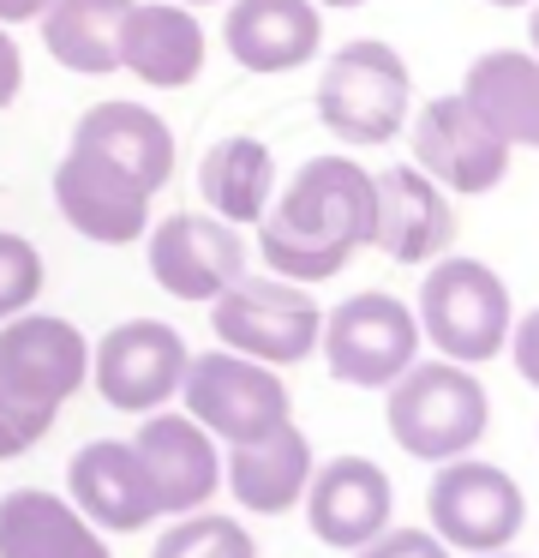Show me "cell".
I'll return each mask as SVG.
<instances>
[{
    "instance_id": "1",
    "label": "cell",
    "mask_w": 539,
    "mask_h": 558,
    "mask_svg": "<svg viewBox=\"0 0 539 558\" xmlns=\"http://www.w3.org/2000/svg\"><path fill=\"white\" fill-rule=\"evenodd\" d=\"M371 246V174L354 157H311L294 169L282 198L258 217V253L270 277L330 282Z\"/></svg>"
},
{
    "instance_id": "2",
    "label": "cell",
    "mask_w": 539,
    "mask_h": 558,
    "mask_svg": "<svg viewBox=\"0 0 539 558\" xmlns=\"http://www.w3.org/2000/svg\"><path fill=\"white\" fill-rule=\"evenodd\" d=\"M383 421H390V438L407 457L455 462V457H474V445L486 438L491 397L474 378V366H455L438 354V361H414L390 385Z\"/></svg>"
},
{
    "instance_id": "3",
    "label": "cell",
    "mask_w": 539,
    "mask_h": 558,
    "mask_svg": "<svg viewBox=\"0 0 539 558\" xmlns=\"http://www.w3.org/2000/svg\"><path fill=\"white\" fill-rule=\"evenodd\" d=\"M419 337L455 366H486L503 354L515 325V306L503 277L486 265V258H462L443 253L426 265V282H419Z\"/></svg>"
},
{
    "instance_id": "4",
    "label": "cell",
    "mask_w": 539,
    "mask_h": 558,
    "mask_svg": "<svg viewBox=\"0 0 539 558\" xmlns=\"http://www.w3.org/2000/svg\"><path fill=\"white\" fill-rule=\"evenodd\" d=\"M318 121L323 133H335L342 145H390L407 126V109H414V78H407V61L378 37H354L323 61L318 78Z\"/></svg>"
},
{
    "instance_id": "5",
    "label": "cell",
    "mask_w": 539,
    "mask_h": 558,
    "mask_svg": "<svg viewBox=\"0 0 539 558\" xmlns=\"http://www.w3.org/2000/svg\"><path fill=\"white\" fill-rule=\"evenodd\" d=\"M210 330L222 349L246 354L264 366H299L306 354H318L323 306L306 294V282L287 277H240L210 301Z\"/></svg>"
},
{
    "instance_id": "6",
    "label": "cell",
    "mask_w": 539,
    "mask_h": 558,
    "mask_svg": "<svg viewBox=\"0 0 539 558\" xmlns=\"http://www.w3.org/2000/svg\"><path fill=\"white\" fill-rule=\"evenodd\" d=\"M318 349H323V373L335 385L390 390L419 361V318L407 301H395L383 289L347 294V301H335L323 313Z\"/></svg>"
},
{
    "instance_id": "7",
    "label": "cell",
    "mask_w": 539,
    "mask_h": 558,
    "mask_svg": "<svg viewBox=\"0 0 539 558\" xmlns=\"http://www.w3.org/2000/svg\"><path fill=\"white\" fill-rule=\"evenodd\" d=\"M180 402L216 445H252V438L275 433L294 409L282 373L264 361H246L234 349L192 354L186 378H180Z\"/></svg>"
},
{
    "instance_id": "8",
    "label": "cell",
    "mask_w": 539,
    "mask_h": 558,
    "mask_svg": "<svg viewBox=\"0 0 539 558\" xmlns=\"http://www.w3.org/2000/svg\"><path fill=\"white\" fill-rule=\"evenodd\" d=\"M426 510H431V534L450 553H474V558L503 553L527 522V498L515 486V474L498 469V462H474V457L438 462Z\"/></svg>"
},
{
    "instance_id": "9",
    "label": "cell",
    "mask_w": 539,
    "mask_h": 558,
    "mask_svg": "<svg viewBox=\"0 0 539 558\" xmlns=\"http://www.w3.org/2000/svg\"><path fill=\"white\" fill-rule=\"evenodd\" d=\"M186 337L162 318H126L102 330L90 349V385L102 390L108 409L120 414H156L180 397L186 378Z\"/></svg>"
},
{
    "instance_id": "10",
    "label": "cell",
    "mask_w": 539,
    "mask_h": 558,
    "mask_svg": "<svg viewBox=\"0 0 539 558\" xmlns=\"http://www.w3.org/2000/svg\"><path fill=\"white\" fill-rule=\"evenodd\" d=\"M144 265L162 294L210 306L228 282L246 277V241L234 222L210 217V210H174L144 229Z\"/></svg>"
},
{
    "instance_id": "11",
    "label": "cell",
    "mask_w": 539,
    "mask_h": 558,
    "mask_svg": "<svg viewBox=\"0 0 539 558\" xmlns=\"http://www.w3.org/2000/svg\"><path fill=\"white\" fill-rule=\"evenodd\" d=\"M510 138H498L467 97H431L419 102V121H414V169H426L443 193H491V186L510 174Z\"/></svg>"
},
{
    "instance_id": "12",
    "label": "cell",
    "mask_w": 539,
    "mask_h": 558,
    "mask_svg": "<svg viewBox=\"0 0 539 558\" xmlns=\"http://www.w3.org/2000/svg\"><path fill=\"white\" fill-rule=\"evenodd\" d=\"M84 378H90V342L72 318L19 313L0 325V390L60 409L72 390H84Z\"/></svg>"
},
{
    "instance_id": "13",
    "label": "cell",
    "mask_w": 539,
    "mask_h": 558,
    "mask_svg": "<svg viewBox=\"0 0 539 558\" xmlns=\"http://www.w3.org/2000/svg\"><path fill=\"white\" fill-rule=\"evenodd\" d=\"M54 205L66 229L96 246H132L150 229V193L132 174H120L108 157L78 145H66V157L54 162Z\"/></svg>"
},
{
    "instance_id": "14",
    "label": "cell",
    "mask_w": 539,
    "mask_h": 558,
    "mask_svg": "<svg viewBox=\"0 0 539 558\" xmlns=\"http://www.w3.org/2000/svg\"><path fill=\"white\" fill-rule=\"evenodd\" d=\"M455 241V210L450 193L414 162H390L371 174V246L395 265H431Z\"/></svg>"
},
{
    "instance_id": "15",
    "label": "cell",
    "mask_w": 539,
    "mask_h": 558,
    "mask_svg": "<svg viewBox=\"0 0 539 558\" xmlns=\"http://www.w3.org/2000/svg\"><path fill=\"white\" fill-rule=\"evenodd\" d=\"M132 450H138L144 474H150L156 493V517H186V510H204L222 486V450L204 433L192 414H144L138 433H132Z\"/></svg>"
},
{
    "instance_id": "16",
    "label": "cell",
    "mask_w": 539,
    "mask_h": 558,
    "mask_svg": "<svg viewBox=\"0 0 539 558\" xmlns=\"http://www.w3.org/2000/svg\"><path fill=\"white\" fill-rule=\"evenodd\" d=\"M299 505H306V529L318 534L323 546L359 553L366 541H378V534L390 529L395 486L371 457H330V462L311 469Z\"/></svg>"
},
{
    "instance_id": "17",
    "label": "cell",
    "mask_w": 539,
    "mask_h": 558,
    "mask_svg": "<svg viewBox=\"0 0 539 558\" xmlns=\"http://www.w3.org/2000/svg\"><path fill=\"white\" fill-rule=\"evenodd\" d=\"M120 73H132L150 90H186L204 73V25L192 7L174 0H132L114 37Z\"/></svg>"
},
{
    "instance_id": "18",
    "label": "cell",
    "mask_w": 539,
    "mask_h": 558,
    "mask_svg": "<svg viewBox=\"0 0 539 558\" xmlns=\"http://www.w3.org/2000/svg\"><path fill=\"white\" fill-rule=\"evenodd\" d=\"M222 49L258 78L299 73L323 49V13L311 0H228Z\"/></svg>"
},
{
    "instance_id": "19",
    "label": "cell",
    "mask_w": 539,
    "mask_h": 558,
    "mask_svg": "<svg viewBox=\"0 0 539 558\" xmlns=\"http://www.w3.org/2000/svg\"><path fill=\"white\" fill-rule=\"evenodd\" d=\"M66 493H72V505L108 534H138L156 522L150 474H144L138 450H132L126 438H90V445L72 450Z\"/></svg>"
},
{
    "instance_id": "20",
    "label": "cell",
    "mask_w": 539,
    "mask_h": 558,
    "mask_svg": "<svg viewBox=\"0 0 539 558\" xmlns=\"http://www.w3.org/2000/svg\"><path fill=\"white\" fill-rule=\"evenodd\" d=\"M72 145L108 157L150 198L162 193L168 174H174V133H168V121L156 109H144V102H90V109L72 121Z\"/></svg>"
},
{
    "instance_id": "21",
    "label": "cell",
    "mask_w": 539,
    "mask_h": 558,
    "mask_svg": "<svg viewBox=\"0 0 539 558\" xmlns=\"http://www.w3.org/2000/svg\"><path fill=\"white\" fill-rule=\"evenodd\" d=\"M0 558H114L90 517L72 498L42 486L0 493Z\"/></svg>"
},
{
    "instance_id": "22",
    "label": "cell",
    "mask_w": 539,
    "mask_h": 558,
    "mask_svg": "<svg viewBox=\"0 0 539 558\" xmlns=\"http://www.w3.org/2000/svg\"><path fill=\"white\" fill-rule=\"evenodd\" d=\"M311 438L299 433L294 421H282L275 433L252 438V445H228V493H234L240 510L252 517H282L306 498V481H311Z\"/></svg>"
},
{
    "instance_id": "23",
    "label": "cell",
    "mask_w": 539,
    "mask_h": 558,
    "mask_svg": "<svg viewBox=\"0 0 539 558\" xmlns=\"http://www.w3.org/2000/svg\"><path fill=\"white\" fill-rule=\"evenodd\" d=\"M198 193L210 205V217L234 222V229H258V217L275 198V157L264 138L228 133L204 150L198 162Z\"/></svg>"
},
{
    "instance_id": "24",
    "label": "cell",
    "mask_w": 539,
    "mask_h": 558,
    "mask_svg": "<svg viewBox=\"0 0 539 558\" xmlns=\"http://www.w3.org/2000/svg\"><path fill=\"white\" fill-rule=\"evenodd\" d=\"M462 97L498 138L539 150V54H515V49L479 54L467 66Z\"/></svg>"
},
{
    "instance_id": "25",
    "label": "cell",
    "mask_w": 539,
    "mask_h": 558,
    "mask_svg": "<svg viewBox=\"0 0 539 558\" xmlns=\"http://www.w3.org/2000/svg\"><path fill=\"white\" fill-rule=\"evenodd\" d=\"M132 0H48L42 13V43L66 73L78 78H108L120 73L114 61V37Z\"/></svg>"
},
{
    "instance_id": "26",
    "label": "cell",
    "mask_w": 539,
    "mask_h": 558,
    "mask_svg": "<svg viewBox=\"0 0 539 558\" xmlns=\"http://www.w3.org/2000/svg\"><path fill=\"white\" fill-rule=\"evenodd\" d=\"M150 558H258L246 522L222 517V510H186L162 529Z\"/></svg>"
},
{
    "instance_id": "27",
    "label": "cell",
    "mask_w": 539,
    "mask_h": 558,
    "mask_svg": "<svg viewBox=\"0 0 539 558\" xmlns=\"http://www.w3.org/2000/svg\"><path fill=\"white\" fill-rule=\"evenodd\" d=\"M42 253H36L24 234H12V229H0V325L7 318H19V313H30L36 306V294H42Z\"/></svg>"
},
{
    "instance_id": "28",
    "label": "cell",
    "mask_w": 539,
    "mask_h": 558,
    "mask_svg": "<svg viewBox=\"0 0 539 558\" xmlns=\"http://www.w3.org/2000/svg\"><path fill=\"white\" fill-rule=\"evenodd\" d=\"M54 421H60V409H42V402H24V397H12V390H0V462L36 450L54 433Z\"/></svg>"
},
{
    "instance_id": "29",
    "label": "cell",
    "mask_w": 539,
    "mask_h": 558,
    "mask_svg": "<svg viewBox=\"0 0 539 558\" xmlns=\"http://www.w3.org/2000/svg\"><path fill=\"white\" fill-rule=\"evenodd\" d=\"M354 558H450V546L431 529H383L378 541H366Z\"/></svg>"
},
{
    "instance_id": "30",
    "label": "cell",
    "mask_w": 539,
    "mask_h": 558,
    "mask_svg": "<svg viewBox=\"0 0 539 558\" xmlns=\"http://www.w3.org/2000/svg\"><path fill=\"white\" fill-rule=\"evenodd\" d=\"M503 349H510L515 373H522L527 385L539 390V306H534L527 318H515V325H510V342H503Z\"/></svg>"
},
{
    "instance_id": "31",
    "label": "cell",
    "mask_w": 539,
    "mask_h": 558,
    "mask_svg": "<svg viewBox=\"0 0 539 558\" xmlns=\"http://www.w3.org/2000/svg\"><path fill=\"white\" fill-rule=\"evenodd\" d=\"M19 90H24V54H19V43L7 37V25H0V109H12Z\"/></svg>"
},
{
    "instance_id": "32",
    "label": "cell",
    "mask_w": 539,
    "mask_h": 558,
    "mask_svg": "<svg viewBox=\"0 0 539 558\" xmlns=\"http://www.w3.org/2000/svg\"><path fill=\"white\" fill-rule=\"evenodd\" d=\"M48 13V0H0V25H36Z\"/></svg>"
},
{
    "instance_id": "33",
    "label": "cell",
    "mask_w": 539,
    "mask_h": 558,
    "mask_svg": "<svg viewBox=\"0 0 539 558\" xmlns=\"http://www.w3.org/2000/svg\"><path fill=\"white\" fill-rule=\"evenodd\" d=\"M527 43H534V54H539V0H534V19H527Z\"/></svg>"
},
{
    "instance_id": "34",
    "label": "cell",
    "mask_w": 539,
    "mask_h": 558,
    "mask_svg": "<svg viewBox=\"0 0 539 558\" xmlns=\"http://www.w3.org/2000/svg\"><path fill=\"white\" fill-rule=\"evenodd\" d=\"M311 7H366V0H311Z\"/></svg>"
},
{
    "instance_id": "35",
    "label": "cell",
    "mask_w": 539,
    "mask_h": 558,
    "mask_svg": "<svg viewBox=\"0 0 539 558\" xmlns=\"http://www.w3.org/2000/svg\"><path fill=\"white\" fill-rule=\"evenodd\" d=\"M491 7H534V0H491Z\"/></svg>"
},
{
    "instance_id": "36",
    "label": "cell",
    "mask_w": 539,
    "mask_h": 558,
    "mask_svg": "<svg viewBox=\"0 0 539 558\" xmlns=\"http://www.w3.org/2000/svg\"><path fill=\"white\" fill-rule=\"evenodd\" d=\"M174 7H216V0H174Z\"/></svg>"
},
{
    "instance_id": "37",
    "label": "cell",
    "mask_w": 539,
    "mask_h": 558,
    "mask_svg": "<svg viewBox=\"0 0 539 558\" xmlns=\"http://www.w3.org/2000/svg\"><path fill=\"white\" fill-rule=\"evenodd\" d=\"M479 558H515V553H510V546H503V553H479Z\"/></svg>"
}]
</instances>
